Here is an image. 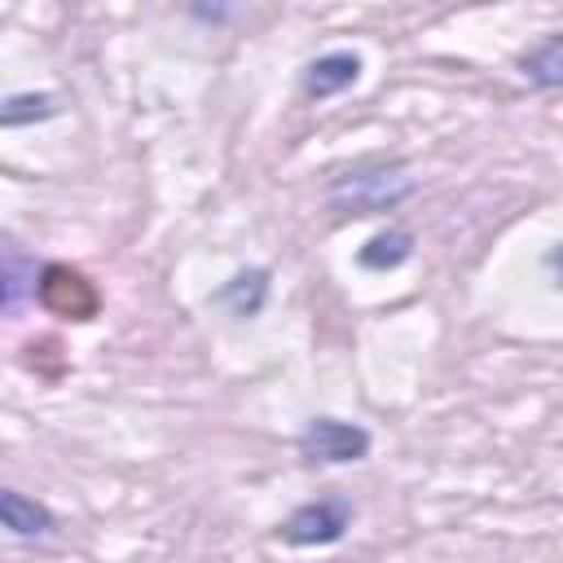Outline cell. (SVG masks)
Listing matches in <instances>:
<instances>
[{
	"mask_svg": "<svg viewBox=\"0 0 563 563\" xmlns=\"http://www.w3.org/2000/svg\"><path fill=\"white\" fill-rule=\"evenodd\" d=\"M299 453L308 462H321V466L361 462L369 453V431L361 422H343V418H312L299 431Z\"/></svg>",
	"mask_w": 563,
	"mask_h": 563,
	"instance_id": "obj_2",
	"label": "cell"
},
{
	"mask_svg": "<svg viewBox=\"0 0 563 563\" xmlns=\"http://www.w3.org/2000/svg\"><path fill=\"white\" fill-rule=\"evenodd\" d=\"M57 114V97L53 92H13L0 110V123L4 128H22V123H40V119H53Z\"/></svg>",
	"mask_w": 563,
	"mask_h": 563,
	"instance_id": "obj_11",
	"label": "cell"
},
{
	"mask_svg": "<svg viewBox=\"0 0 563 563\" xmlns=\"http://www.w3.org/2000/svg\"><path fill=\"white\" fill-rule=\"evenodd\" d=\"M413 176L405 167H361V172H343L334 176L330 185V207L343 211V216H378V211H391L400 207L409 194H413Z\"/></svg>",
	"mask_w": 563,
	"mask_h": 563,
	"instance_id": "obj_1",
	"label": "cell"
},
{
	"mask_svg": "<svg viewBox=\"0 0 563 563\" xmlns=\"http://www.w3.org/2000/svg\"><path fill=\"white\" fill-rule=\"evenodd\" d=\"M26 295H35V260H26L13 238H4V264H0V303H4V312L13 317Z\"/></svg>",
	"mask_w": 563,
	"mask_h": 563,
	"instance_id": "obj_8",
	"label": "cell"
},
{
	"mask_svg": "<svg viewBox=\"0 0 563 563\" xmlns=\"http://www.w3.org/2000/svg\"><path fill=\"white\" fill-rule=\"evenodd\" d=\"M413 255V238L405 229H383L374 233L365 246H361V268H374V273H387V268H400L405 260Z\"/></svg>",
	"mask_w": 563,
	"mask_h": 563,
	"instance_id": "obj_10",
	"label": "cell"
},
{
	"mask_svg": "<svg viewBox=\"0 0 563 563\" xmlns=\"http://www.w3.org/2000/svg\"><path fill=\"white\" fill-rule=\"evenodd\" d=\"M220 308H229L233 317H255L268 299V268H242L233 273L216 295H211Z\"/></svg>",
	"mask_w": 563,
	"mask_h": 563,
	"instance_id": "obj_7",
	"label": "cell"
},
{
	"mask_svg": "<svg viewBox=\"0 0 563 563\" xmlns=\"http://www.w3.org/2000/svg\"><path fill=\"white\" fill-rule=\"evenodd\" d=\"M347 528H352V506L343 497H321V501L290 510L286 523L277 528V537L286 545H334V541H343Z\"/></svg>",
	"mask_w": 563,
	"mask_h": 563,
	"instance_id": "obj_3",
	"label": "cell"
},
{
	"mask_svg": "<svg viewBox=\"0 0 563 563\" xmlns=\"http://www.w3.org/2000/svg\"><path fill=\"white\" fill-rule=\"evenodd\" d=\"M519 75L528 84H537V88H559L563 84V31L541 40L537 48H528L519 57Z\"/></svg>",
	"mask_w": 563,
	"mask_h": 563,
	"instance_id": "obj_9",
	"label": "cell"
},
{
	"mask_svg": "<svg viewBox=\"0 0 563 563\" xmlns=\"http://www.w3.org/2000/svg\"><path fill=\"white\" fill-rule=\"evenodd\" d=\"M40 299H44V308H53L62 317H75V321H88L92 308H97V295H92L88 277L66 268V264H48L40 273Z\"/></svg>",
	"mask_w": 563,
	"mask_h": 563,
	"instance_id": "obj_4",
	"label": "cell"
},
{
	"mask_svg": "<svg viewBox=\"0 0 563 563\" xmlns=\"http://www.w3.org/2000/svg\"><path fill=\"white\" fill-rule=\"evenodd\" d=\"M545 264H550V273H554V277H559V286H563V242H559V246L545 255Z\"/></svg>",
	"mask_w": 563,
	"mask_h": 563,
	"instance_id": "obj_12",
	"label": "cell"
},
{
	"mask_svg": "<svg viewBox=\"0 0 563 563\" xmlns=\"http://www.w3.org/2000/svg\"><path fill=\"white\" fill-rule=\"evenodd\" d=\"M0 523L9 528V537H48L53 528H57V519H53V510L48 506H40V501H31V497H22L18 488H4L0 493Z\"/></svg>",
	"mask_w": 563,
	"mask_h": 563,
	"instance_id": "obj_6",
	"label": "cell"
},
{
	"mask_svg": "<svg viewBox=\"0 0 563 563\" xmlns=\"http://www.w3.org/2000/svg\"><path fill=\"white\" fill-rule=\"evenodd\" d=\"M356 79H361V57L347 53V48H334V53H321L317 62H308V70H303V92L317 97V101H325V97L352 88Z\"/></svg>",
	"mask_w": 563,
	"mask_h": 563,
	"instance_id": "obj_5",
	"label": "cell"
}]
</instances>
